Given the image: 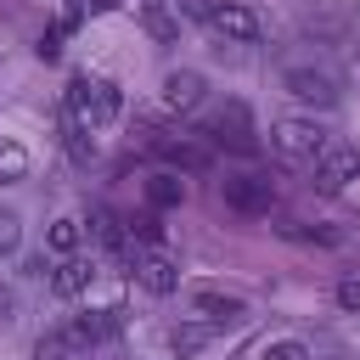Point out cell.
Wrapping results in <instances>:
<instances>
[{
    "mask_svg": "<svg viewBox=\"0 0 360 360\" xmlns=\"http://www.w3.org/2000/svg\"><path fill=\"white\" fill-rule=\"evenodd\" d=\"M11 309H17V298H11V287H6V281H0V326H6V321H11Z\"/></svg>",
    "mask_w": 360,
    "mask_h": 360,
    "instance_id": "cell-28",
    "label": "cell"
},
{
    "mask_svg": "<svg viewBox=\"0 0 360 360\" xmlns=\"http://www.w3.org/2000/svg\"><path fill=\"white\" fill-rule=\"evenodd\" d=\"M208 28H214L219 39H231V45H253V39H259V17H253L248 6H219Z\"/></svg>",
    "mask_w": 360,
    "mask_h": 360,
    "instance_id": "cell-10",
    "label": "cell"
},
{
    "mask_svg": "<svg viewBox=\"0 0 360 360\" xmlns=\"http://www.w3.org/2000/svg\"><path fill=\"white\" fill-rule=\"evenodd\" d=\"M62 146H68V158H73L79 169H90V163H96V141H90V129H84V124H73L68 112H62Z\"/></svg>",
    "mask_w": 360,
    "mask_h": 360,
    "instance_id": "cell-16",
    "label": "cell"
},
{
    "mask_svg": "<svg viewBox=\"0 0 360 360\" xmlns=\"http://www.w3.org/2000/svg\"><path fill=\"white\" fill-rule=\"evenodd\" d=\"M208 338H214V326H208V321H191V326H174V332H169V349H174V354H197Z\"/></svg>",
    "mask_w": 360,
    "mask_h": 360,
    "instance_id": "cell-21",
    "label": "cell"
},
{
    "mask_svg": "<svg viewBox=\"0 0 360 360\" xmlns=\"http://www.w3.org/2000/svg\"><path fill=\"white\" fill-rule=\"evenodd\" d=\"M354 174H360V152L354 146H326L315 158V191H343Z\"/></svg>",
    "mask_w": 360,
    "mask_h": 360,
    "instance_id": "cell-7",
    "label": "cell"
},
{
    "mask_svg": "<svg viewBox=\"0 0 360 360\" xmlns=\"http://www.w3.org/2000/svg\"><path fill=\"white\" fill-rule=\"evenodd\" d=\"M62 34H68V22L45 28V34H39V45H34V56H39V62H56V56H62Z\"/></svg>",
    "mask_w": 360,
    "mask_h": 360,
    "instance_id": "cell-24",
    "label": "cell"
},
{
    "mask_svg": "<svg viewBox=\"0 0 360 360\" xmlns=\"http://www.w3.org/2000/svg\"><path fill=\"white\" fill-rule=\"evenodd\" d=\"M73 332L96 349V343H107L112 332H124V304H107V309H84L79 321H73Z\"/></svg>",
    "mask_w": 360,
    "mask_h": 360,
    "instance_id": "cell-12",
    "label": "cell"
},
{
    "mask_svg": "<svg viewBox=\"0 0 360 360\" xmlns=\"http://www.w3.org/2000/svg\"><path fill=\"white\" fill-rule=\"evenodd\" d=\"M135 11H141V28H146L158 45H174V39H180V17H174L163 0H141Z\"/></svg>",
    "mask_w": 360,
    "mask_h": 360,
    "instance_id": "cell-15",
    "label": "cell"
},
{
    "mask_svg": "<svg viewBox=\"0 0 360 360\" xmlns=\"http://www.w3.org/2000/svg\"><path fill=\"white\" fill-rule=\"evenodd\" d=\"M17 180H28V146L0 135V186H17Z\"/></svg>",
    "mask_w": 360,
    "mask_h": 360,
    "instance_id": "cell-17",
    "label": "cell"
},
{
    "mask_svg": "<svg viewBox=\"0 0 360 360\" xmlns=\"http://www.w3.org/2000/svg\"><path fill=\"white\" fill-rule=\"evenodd\" d=\"M259 360H315V354H309V343H298V338H276V343H264Z\"/></svg>",
    "mask_w": 360,
    "mask_h": 360,
    "instance_id": "cell-22",
    "label": "cell"
},
{
    "mask_svg": "<svg viewBox=\"0 0 360 360\" xmlns=\"http://www.w3.org/2000/svg\"><path fill=\"white\" fill-rule=\"evenodd\" d=\"M84 338L73 332V326H56V332H45L39 343H34V360H84Z\"/></svg>",
    "mask_w": 360,
    "mask_h": 360,
    "instance_id": "cell-14",
    "label": "cell"
},
{
    "mask_svg": "<svg viewBox=\"0 0 360 360\" xmlns=\"http://www.w3.org/2000/svg\"><path fill=\"white\" fill-rule=\"evenodd\" d=\"M191 304H197V315H202L208 326H236V321L248 315V304H242L236 292H219V287H202Z\"/></svg>",
    "mask_w": 360,
    "mask_h": 360,
    "instance_id": "cell-9",
    "label": "cell"
},
{
    "mask_svg": "<svg viewBox=\"0 0 360 360\" xmlns=\"http://www.w3.org/2000/svg\"><path fill=\"white\" fill-rule=\"evenodd\" d=\"M17 242H22V219H17L11 208H0V259L17 253Z\"/></svg>",
    "mask_w": 360,
    "mask_h": 360,
    "instance_id": "cell-23",
    "label": "cell"
},
{
    "mask_svg": "<svg viewBox=\"0 0 360 360\" xmlns=\"http://www.w3.org/2000/svg\"><path fill=\"white\" fill-rule=\"evenodd\" d=\"M180 11H186V17H197V22H214V11H219V6H214V0H180Z\"/></svg>",
    "mask_w": 360,
    "mask_h": 360,
    "instance_id": "cell-27",
    "label": "cell"
},
{
    "mask_svg": "<svg viewBox=\"0 0 360 360\" xmlns=\"http://www.w3.org/2000/svg\"><path fill=\"white\" fill-rule=\"evenodd\" d=\"M90 276H96V264L79 259V253H68V259L51 264V292H56V298H79V292L90 287Z\"/></svg>",
    "mask_w": 360,
    "mask_h": 360,
    "instance_id": "cell-11",
    "label": "cell"
},
{
    "mask_svg": "<svg viewBox=\"0 0 360 360\" xmlns=\"http://www.w3.org/2000/svg\"><path fill=\"white\" fill-rule=\"evenodd\" d=\"M202 90H208V79L197 68H174L163 79V107L169 112H191V107H202Z\"/></svg>",
    "mask_w": 360,
    "mask_h": 360,
    "instance_id": "cell-8",
    "label": "cell"
},
{
    "mask_svg": "<svg viewBox=\"0 0 360 360\" xmlns=\"http://www.w3.org/2000/svg\"><path fill=\"white\" fill-rule=\"evenodd\" d=\"M129 231L141 236V248H158V242H163V225H158V214H135V219H129Z\"/></svg>",
    "mask_w": 360,
    "mask_h": 360,
    "instance_id": "cell-25",
    "label": "cell"
},
{
    "mask_svg": "<svg viewBox=\"0 0 360 360\" xmlns=\"http://www.w3.org/2000/svg\"><path fill=\"white\" fill-rule=\"evenodd\" d=\"M338 304H343L349 315H360V281H338Z\"/></svg>",
    "mask_w": 360,
    "mask_h": 360,
    "instance_id": "cell-26",
    "label": "cell"
},
{
    "mask_svg": "<svg viewBox=\"0 0 360 360\" xmlns=\"http://www.w3.org/2000/svg\"><path fill=\"white\" fill-rule=\"evenodd\" d=\"M129 276L152 292V298H169V292H180V264L163 253V248H135V259H129Z\"/></svg>",
    "mask_w": 360,
    "mask_h": 360,
    "instance_id": "cell-3",
    "label": "cell"
},
{
    "mask_svg": "<svg viewBox=\"0 0 360 360\" xmlns=\"http://www.w3.org/2000/svg\"><path fill=\"white\" fill-rule=\"evenodd\" d=\"M225 208H236V214H270V197H276V186L264 180V174H225Z\"/></svg>",
    "mask_w": 360,
    "mask_h": 360,
    "instance_id": "cell-4",
    "label": "cell"
},
{
    "mask_svg": "<svg viewBox=\"0 0 360 360\" xmlns=\"http://www.w3.org/2000/svg\"><path fill=\"white\" fill-rule=\"evenodd\" d=\"M79 242H84V225L79 219H51V231H45V248L51 253L68 259V253H79Z\"/></svg>",
    "mask_w": 360,
    "mask_h": 360,
    "instance_id": "cell-19",
    "label": "cell"
},
{
    "mask_svg": "<svg viewBox=\"0 0 360 360\" xmlns=\"http://www.w3.org/2000/svg\"><path fill=\"white\" fill-rule=\"evenodd\" d=\"M146 197H152V208H180L186 186H180V174H174V169H163V174H152V180H146Z\"/></svg>",
    "mask_w": 360,
    "mask_h": 360,
    "instance_id": "cell-18",
    "label": "cell"
},
{
    "mask_svg": "<svg viewBox=\"0 0 360 360\" xmlns=\"http://www.w3.org/2000/svg\"><path fill=\"white\" fill-rule=\"evenodd\" d=\"M158 152H163L174 169H202V163H208V146H191V141H158Z\"/></svg>",
    "mask_w": 360,
    "mask_h": 360,
    "instance_id": "cell-20",
    "label": "cell"
},
{
    "mask_svg": "<svg viewBox=\"0 0 360 360\" xmlns=\"http://www.w3.org/2000/svg\"><path fill=\"white\" fill-rule=\"evenodd\" d=\"M281 84H287V96H298V101H309V107H332V101H338V79L321 73V68H287Z\"/></svg>",
    "mask_w": 360,
    "mask_h": 360,
    "instance_id": "cell-6",
    "label": "cell"
},
{
    "mask_svg": "<svg viewBox=\"0 0 360 360\" xmlns=\"http://www.w3.org/2000/svg\"><path fill=\"white\" fill-rule=\"evenodd\" d=\"M90 231H96V242H101V248L124 253V264L135 259V248H129V231H124V219H118L112 208H90Z\"/></svg>",
    "mask_w": 360,
    "mask_h": 360,
    "instance_id": "cell-13",
    "label": "cell"
},
{
    "mask_svg": "<svg viewBox=\"0 0 360 360\" xmlns=\"http://www.w3.org/2000/svg\"><path fill=\"white\" fill-rule=\"evenodd\" d=\"M118 107H124V96H118V84L112 79H73L68 84V96H62V112L73 118V124H84V129H101V124H112L118 118Z\"/></svg>",
    "mask_w": 360,
    "mask_h": 360,
    "instance_id": "cell-1",
    "label": "cell"
},
{
    "mask_svg": "<svg viewBox=\"0 0 360 360\" xmlns=\"http://www.w3.org/2000/svg\"><path fill=\"white\" fill-rule=\"evenodd\" d=\"M208 141H214V146H231V152H242V158H253V152H259V141H253V129H248V107H242V101H231V107L208 124Z\"/></svg>",
    "mask_w": 360,
    "mask_h": 360,
    "instance_id": "cell-5",
    "label": "cell"
},
{
    "mask_svg": "<svg viewBox=\"0 0 360 360\" xmlns=\"http://www.w3.org/2000/svg\"><path fill=\"white\" fill-rule=\"evenodd\" d=\"M270 146H276L281 158H292V163H315L332 141H326V129H321L315 118H276V124H270Z\"/></svg>",
    "mask_w": 360,
    "mask_h": 360,
    "instance_id": "cell-2",
    "label": "cell"
}]
</instances>
